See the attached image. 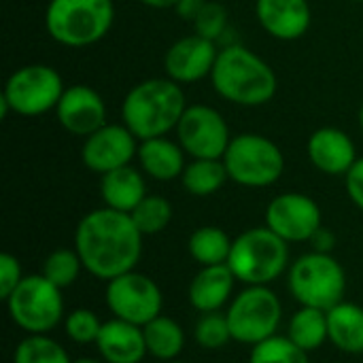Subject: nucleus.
I'll return each mask as SVG.
<instances>
[{
    "label": "nucleus",
    "mask_w": 363,
    "mask_h": 363,
    "mask_svg": "<svg viewBox=\"0 0 363 363\" xmlns=\"http://www.w3.org/2000/svg\"><path fill=\"white\" fill-rule=\"evenodd\" d=\"M232 238L225 230L217 225H202L191 232L187 240V251L196 264L202 266H219L228 264L232 251Z\"/></svg>",
    "instance_id": "obj_26"
},
{
    "label": "nucleus",
    "mask_w": 363,
    "mask_h": 363,
    "mask_svg": "<svg viewBox=\"0 0 363 363\" xmlns=\"http://www.w3.org/2000/svg\"><path fill=\"white\" fill-rule=\"evenodd\" d=\"M204 4H206V0H181L177 4V13H179L181 19H191L194 21Z\"/></svg>",
    "instance_id": "obj_38"
},
{
    "label": "nucleus",
    "mask_w": 363,
    "mask_h": 363,
    "mask_svg": "<svg viewBox=\"0 0 363 363\" xmlns=\"http://www.w3.org/2000/svg\"><path fill=\"white\" fill-rule=\"evenodd\" d=\"M138 143L140 140L125 125L106 123L85 138L81 160L91 172L102 177L111 170L130 166L138 155Z\"/></svg>",
    "instance_id": "obj_14"
},
{
    "label": "nucleus",
    "mask_w": 363,
    "mask_h": 363,
    "mask_svg": "<svg viewBox=\"0 0 363 363\" xmlns=\"http://www.w3.org/2000/svg\"><path fill=\"white\" fill-rule=\"evenodd\" d=\"M345 185H347V194L351 198V202L363 211V157H359L353 168L345 174Z\"/></svg>",
    "instance_id": "obj_36"
},
{
    "label": "nucleus",
    "mask_w": 363,
    "mask_h": 363,
    "mask_svg": "<svg viewBox=\"0 0 363 363\" xmlns=\"http://www.w3.org/2000/svg\"><path fill=\"white\" fill-rule=\"evenodd\" d=\"M228 179L230 177L223 160H191L181 174V183L185 191L196 198H206L217 194Z\"/></svg>",
    "instance_id": "obj_27"
},
{
    "label": "nucleus",
    "mask_w": 363,
    "mask_h": 363,
    "mask_svg": "<svg viewBox=\"0 0 363 363\" xmlns=\"http://www.w3.org/2000/svg\"><path fill=\"white\" fill-rule=\"evenodd\" d=\"M353 2H363V0H353Z\"/></svg>",
    "instance_id": "obj_43"
},
{
    "label": "nucleus",
    "mask_w": 363,
    "mask_h": 363,
    "mask_svg": "<svg viewBox=\"0 0 363 363\" xmlns=\"http://www.w3.org/2000/svg\"><path fill=\"white\" fill-rule=\"evenodd\" d=\"M306 153L311 164L330 177H345L359 160L353 138L338 128H319L311 134Z\"/></svg>",
    "instance_id": "obj_17"
},
{
    "label": "nucleus",
    "mask_w": 363,
    "mask_h": 363,
    "mask_svg": "<svg viewBox=\"0 0 363 363\" xmlns=\"http://www.w3.org/2000/svg\"><path fill=\"white\" fill-rule=\"evenodd\" d=\"M187 106L185 91L177 81L147 79L125 94L121 119L138 140H149L177 130Z\"/></svg>",
    "instance_id": "obj_2"
},
{
    "label": "nucleus",
    "mask_w": 363,
    "mask_h": 363,
    "mask_svg": "<svg viewBox=\"0 0 363 363\" xmlns=\"http://www.w3.org/2000/svg\"><path fill=\"white\" fill-rule=\"evenodd\" d=\"M177 138L191 160H223L232 140L223 115L206 104L185 108L177 125Z\"/></svg>",
    "instance_id": "obj_12"
},
{
    "label": "nucleus",
    "mask_w": 363,
    "mask_h": 363,
    "mask_svg": "<svg viewBox=\"0 0 363 363\" xmlns=\"http://www.w3.org/2000/svg\"><path fill=\"white\" fill-rule=\"evenodd\" d=\"M359 128H362V132H363V104H362V108H359Z\"/></svg>",
    "instance_id": "obj_41"
},
{
    "label": "nucleus",
    "mask_w": 363,
    "mask_h": 363,
    "mask_svg": "<svg viewBox=\"0 0 363 363\" xmlns=\"http://www.w3.org/2000/svg\"><path fill=\"white\" fill-rule=\"evenodd\" d=\"M106 308L115 319L145 328L149 321L162 315L164 296L160 285L136 270H130L121 277L106 281L104 289Z\"/></svg>",
    "instance_id": "obj_11"
},
{
    "label": "nucleus",
    "mask_w": 363,
    "mask_h": 363,
    "mask_svg": "<svg viewBox=\"0 0 363 363\" xmlns=\"http://www.w3.org/2000/svg\"><path fill=\"white\" fill-rule=\"evenodd\" d=\"M236 277L228 264L202 266L187 287L189 304L200 313H217L225 308L234 298Z\"/></svg>",
    "instance_id": "obj_20"
},
{
    "label": "nucleus",
    "mask_w": 363,
    "mask_h": 363,
    "mask_svg": "<svg viewBox=\"0 0 363 363\" xmlns=\"http://www.w3.org/2000/svg\"><path fill=\"white\" fill-rule=\"evenodd\" d=\"M100 330L102 321L89 308H74L64 317V332L74 345H96Z\"/></svg>",
    "instance_id": "obj_33"
},
{
    "label": "nucleus",
    "mask_w": 363,
    "mask_h": 363,
    "mask_svg": "<svg viewBox=\"0 0 363 363\" xmlns=\"http://www.w3.org/2000/svg\"><path fill=\"white\" fill-rule=\"evenodd\" d=\"M249 363H311L308 353L294 345L287 336H272L251 347Z\"/></svg>",
    "instance_id": "obj_31"
},
{
    "label": "nucleus",
    "mask_w": 363,
    "mask_h": 363,
    "mask_svg": "<svg viewBox=\"0 0 363 363\" xmlns=\"http://www.w3.org/2000/svg\"><path fill=\"white\" fill-rule=\"evenodd\" d=\"M72 363H104L102 359H96V357H79V359H74Z\"/></svg>",
    "instance_id": "obj_40"
},
{
    "label": "nucleus",
    "mask_w": 363,
    "mask_h": 363,
    "mask_svg": "<svg viewBox=\"0 0 363 363\" xmlns=\"http://www.w3.org/2000/svg\"><path fill=\"white\" fill-rule=\"evenodd\" d=\"M211 83L223 100L238 106H262L279 87L274 70L242 45H228L219 51Z\"/></svg>",
    "instance_id": "obj_3"
},
{
    "label": "nucleus",
    "mask_w": 363,
    "mask_h": 363,
    "mask_svg": "<svg viewBox=\"0 0 363 363\" xmlns=\"http://www.w3.org/2000/svg\"><path fill=\"white\" fill-rule=\"evenodd\" d=\"M64 89V81L53 66H21L4 83L0 94V117H6L9 113H17L21 117H38L55 111Z\"/></svg>",
    "instance_id": "obj_7"
},
{
    "label": "nucleus",
    "mask_w": 363,
    "mask_h": 363,
    "mask_svg": "<svg viewBox=\"0 0 363 363\" xmlns=\"http://www.w3.org/2000/svg\"><path fill=\"white\" fill-rule=\"evenodd\" d=\"M308 242L313 245V251H319V253H332V251H334V247H336V234H334L330 228L321 225V228L313 234V238H311Z\"/></svg>",
    "instance_id": "obj_37"
},
{
    "label": "nucleus",
    "mask_w": 363,
    "mask_h": 363,
    "mask_svg": "<svg viewBox=\"0 0 363 363\" xmlns=\"http://www.w3.org/2000/svg\"><path fill=\"white\" fill-rule=\"evenodd\" d=\"M143 234L128 213L108 206L89 211L74 230V249L85 272L111 281L130 270L143 255Z\"/></svg>",
    "instance_id": "obj_1"
},
{
    "label": "nucleus",
    "mask_w": 363,
    "mask_h": 363,
    "mask_svg": "<svg viewBox=\"0 0 363 363\" xmlns=\"http://www.w3.org/2000/svg\"><path fill=\"white\" fill-rule=\"evenodd\" d=\"M143 332H145L147 353L157 362H177V357L185 349V330L172 317L160 315L153 321H149L143 328Z\"/></svg>",
    "instance_id": "obj_24"
},
{
    "label": "nucleus",
    "mask_w": 363,
    "mask_h": 363,
    "mask_svg": "<svg viewBox=\"0 0 363 363\" xmlns=\"http://www.w3.org/2000/svg\"><path fill=\"white\" fill-rule=\"evenodd\" d=\"M194 28H196V34L217 43L228 30V13H225V9L217 0H206L202 11L194 19Z\"/></svg>",
    "instance_id": "obj_34"
},
{
    "label": "nucleus",
    "mask_w": 363,
    "mask_h": 363,
    "mask_svg": "<svg viewBox=\"0 0 363 363\" xmlns=\"http://www.w3.org/2000/svg\"><path fill=\"white\" fill-rule=\"evenodd\" d=\"M194 338H196L198 347H202L206 351L223 349L232 340V332H230L225 313L217 311V313L200 315V319L196 321V328H194Z\"/></svg>",
    "instance_id": "obj_32"
},
{
    "label": "nucleus",
    "mask_w": 363,
    "mask_h": 363,
    "mask_svg": "<svg viewBox=\"0 0 363 363\" xmlns=\"http://www.w3.org/2000/svg\"><path fill=\"white\" fill-rule=\"evenodd\" d=\"M330 342L349 355H363V306L340 302L328 311Z\"/></svg>",
    "instance_id": "obj_23"
},
{
    "label": "nucleus",
    "mask_w": 363,
    "mask_h": 363,
    "mask_svg": "<svg viewBox=\"0 0 363 363\" xmlns=\"http://www.w3.org/2000/svg\"><path fill=\"white\" fill-rule=\"evenodd\" d=\"M100 196H102L104 206L130 215L147 196V185H145L143 174L136 168L123 166V168L102 174Z\"/></svg>",
    "instance_id": "obj_22"
},
{
    "label": "nucleus",
    "mask_w": 363,
    "mask_h": 363,
    "mask_svg": "<svg viewBox=\"0 0 363 363\" xmlns=\"http://www.w3.org/2000/svg\"><path fill=\"white\" fill-rule=\"evenodd\" d=\"M55 117L68 134L87 138L106 125V104L94 87L77 83L64 89L55 106Z\"/></svg>",
    "instance_id": "obj_16"
},
{
    "label": "nucleus",
    "mask_w": 363,
    "mask_h": 363,
    "mask_svg": "<svg viewBox=\"0 0 363 363\" xmlns=\"http://www.w3.org/2000/svg\"><path fill=\"white\" fill-rule=\"evenodd\" d=\"M83 268V262L77 253V249H55L51 251L43 262V277L51 281L55 287L66 289L72 287L79 279Z\"/></svg>",
    "instance_id": "obj_30"
},
{
    "label": "nucleus",
    "mask_w": 363,
    "mask_h": 363,
    "mask_svg": "<svg viewBox=\"0 0 363 363\" xmlns=\"http://www.w3.org/2000/svg\"><path fill=\"white\" fill-rule=\"evenodd\" d=\"M140 2L151 9H177L181 0H140Z\"/></svg>",
    "instance_id": "obj_39"
},
{
    "label": "nucleus",
    "mask_w": 363,
    "mask_h": 363,
    "mask_svg": "<svg viewBox=\"0 0 363 363\" xmlns=\"http://www.w3.org/2000/svg\"><path fill=\"white\" fill-rule=\"evenodd\" d=\"M266 225L285 242H306L323 225L319 204L298 191H287L270 200L266 206Z\"/></svg>",
    "instance_id": "obj_13"
},
{
    "label": "nucleus",
    "mask_w": 363,
    "mask_h": 363,
    "mask_svg": "<svg viewBox=\"0 0 363 363\" xmlns=\"http://www.w3.org/2000/svg\"><path fill=\"white\" fill-rule=\"evenodd\" d=\"M255 15L262 28L279 40L302 38L311 28L308 0H257Z\"/></svg>",
    "instance_id": "obj_18"
},
{
    "label": "nucleus",
    "mask_w": 363,
    "mask_h": 363,
    "mask_svg": "<svg viewBox=\"0 0 363 363\" xmlns=\"http://www.w3.org/2000/svg\"><path fill=\"white\" fill-rule=\"evenodd\" d=\"M168 363H189V362H179V359H177V362H168Z\"/></svg>",
    "instance_id": "obj_42"
},
{
    "label": "nucleus",
    "mask_w": 363,
    "mask_h": 363,
    "mask_svg": "<svg viewBox=\"0 0 363 363\" xmlns=\"http://www.w3.org/2000/svg\"><path fill=\"white\" fill-rule=\"evenodd\" d=\"M132 221L143 236H155L164 232L172 221V204L164 196H145L143 202L130 213Z\"/></svg>",
    "instance_id": "obj_29"
},
{
    "label": "nucleus",
    "mask_w": 363,
    "mask_h": 363,
    "mask_svg": "<svg viewBox=\"0 0 363 363\" xmlns=\"http://www.w3.org/2000/svg\"><path fill=\"white\" fill-rule=\"evenodd\" d=\"M285 336L306 353L321 349L330 340L328 313L319 308H311V306H300L289 319Z\"/></svg>",
    "instance_id": "obj_25"
},
{
    "label": "nucleus",
    "mask_w": 363,
    "mask_h": 363,
    "mask_svg": "<svg viewBox=\"0 0 363 363\" xmlns=\"http://www.w3.org/2000/svg\"><path fill=\"white\" fill-rule=\"evenodd\" d=\"M287 289L300 306L330 311L345 300L347 274L332 253L311 251L287 270Z\"/></svg>",
    "instance_id": "obj_6"
},
{
    "label": "nucleus",
    "mask_w": 363,
    "mask_h": 363,
    "mask_svg": "<svg viewBox=\"0 0 363 363\" xmlns=\"http://www.w3.org/2000/svg\"><path fill=\"white\" fill-rule=\"evenodd\" d=\"M219 49L215 40H208L200 34L183 36L172 43L164 55V70L168 79L179 85L198 83L204 77H211Z\"/></svg>",
    "instance_id": "obj_15"
},
{
    "label": "nucleus",
    "mask_w": 363,
    "mask_h": 363,
    "mask_svg": "<svg viewBox=\"0 0 363 363\" xmlns=\"http://www.w3.org/2000/svg\"><path fill=\"white\" fill-rule=\"evenodd\" d=\"M94 347L104 363H140L149 355L143 328L115 317L102 323Z\"/></svg>",
    "instance_id": "obj_19"
},
{
    "label": "nucleus",
    "mask_w": 363,
    "mask_h": 363,
    "mask_svg": "<svg viewBox=\"0 0 363 363\" xmlns=\"http://www.w3.org/2000/svg\"><path fill=\"white\" fill-rule=\"evenodd\" d=\"M23 272H21V264L15 255L11 253H2L0 255V298L6 300L15 287L21 283Z\"/></svg>",
    "instance_id": "obj_35"
},
{
    "label": "nucleus",
    "mask_w": 363,
    "mask_h": 363,
    "mask_svg": "<svg viewBox=\"0 0 363 363\" xmlns=\"http://www.w3.org/2000/svg\"><path fill=\"white\" fill-rule=\"evenodd\" d=\"M228 266L242 285H270L289 270V242L268 225L245 230L232 242Z\"/></svg>",
    "instance_id": "obj_4"
},
{
    "label": "nucleus",
    "mask_w": 363,
    "mask_h": 363,
    "mask_svg": "<svg viewBox=\"0 0 363 363\" xmlns=\"http://www.w3.org/2000/svg\"><path fill=\"white\" fill-rule=\"evenodd\" d=\"M138 164L155 181L181 179L185 170V151L179 143H172L166 136L140 140L138 145Z\"/></svg>",
    "instance_id": "obj_21"
},
{
    "label": "nucleus",
    "mask_w": 363,
    "mask_h": 363,
    "mask_svg": "<svg viewBox=\"0 0 363 363\" xmlns=\"http://www.w3.org/2000/svg\"><path fill=\"white\" fill-rule=\"evenodd\" d=\"M225 317L232 340L255 347L277 336L283 321V304L270 285H245L228 304Z\"/></svg>",
    "instance_id": "obj_8"
},
{
    "label": "nucleus",
    "mask_w": 363,
    "mask_h": 363,
    "mask_svg": "<svg viewBox=\"0 0 363 363\" xmlns=\"http://www.w3.org/2000/svg\"><path fill=\"white\" fill-rule=\"evenodd\" d=\"M4 304L11 321L26 334H49L66 317L62 289L43 274L23 277Z\"/></svg>",
    "instance_id": "obj_10"
},
{
    "label": "nucleus",
    "mask_w": 363,
    "mask_h": 363,
    "mask_svg": "<svg viewBox=\"0 0 363 363\" xmlns=\"http://www.w3.org/2000/svg\"><path fill=\"white\" fill-rule=\"evenodd\" d=\"M115 21L113 0H51L45 11L49 36L72 49L102 40Z\"/></svg>",
    "instance_id": "obj_5"
},
{
    "label": "nucleus",
    "mask_w": 363,
    "mask_h": 363,
    "mask_svg": "<svg viewBox=\"0 0 363 363\" xmlns=\"http://www.w3.org/2000/svg\"><path fill=\"white\" fill-rule=\"evenodd\" d=\"M13 363H72V359L49 334H28L15 347Z\"/></svg>",
    "instance_id": "obj_28"
},
{
    "label": "nucleus",
    "mask_w": 363,
    "mask_h": 363,
    "mask_svg": "<svg viewBox=\"0 0 363 363\" xmlns=\"http://www.w3.org/2000/svg\"><path fill=\"white\" fill-rule=\"evenodd\" d=\"M223 164L230 181L259 189L274 185L283 177L285 155L268 136L245 132L230 140Z\"/></svg>",
    "instance_id": "obj_9"
}]
</instances>
